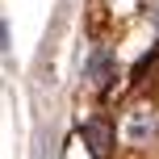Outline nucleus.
I'll return each mask as SVG.
<instances>
[{
  "label": "nucleus",
  "instance_id": "f257e3e1",
  "mask_svg": "<svg viewBox=\"0 0 159 159\" xmlns=\"http://www.w3.org/2000/svg\"><path fill=\"white\" fill-rule=\"evenodd\" d=\"M109 75H113V50L109 46H92V55H88V80L101 88V84H109Z\"/></svg>",
  "mask_w": 159,
  "mask_h": 159
}]
</instances>
